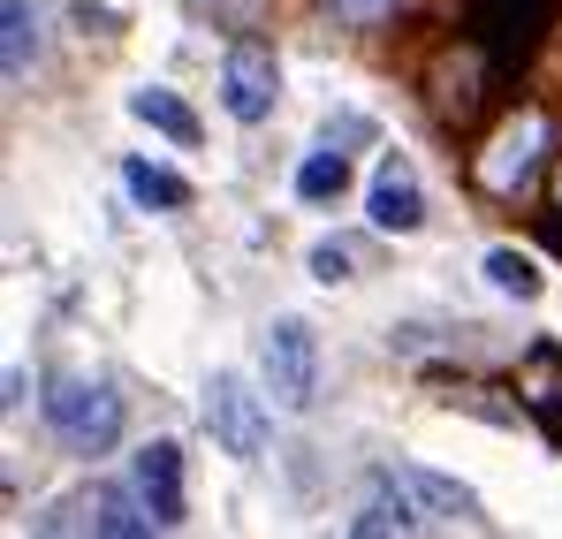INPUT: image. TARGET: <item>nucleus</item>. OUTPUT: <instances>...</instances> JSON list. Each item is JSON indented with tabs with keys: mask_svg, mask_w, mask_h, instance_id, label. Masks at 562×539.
I'll list each match as a JSON object with an SVG mask.
<instances>
[{
	"mask_svg": "<svg viewBox=\"0 0 562 539\" xmlns=\"http://www.w3.org/2000/svg\"><path fill=\"white\" fill-rule=\"evenodd\" d=\"M259 388L274 395V411H312L319 403V335L312 319L281 312L259 335Z\"/></svg>",
	"mask_w": 562,
	"mask_h": 539,
	"instance_id": "3",
	"label": "nucleus"
},
{
	"mask_svg": "<svg viewBox=\"0 0 562 539\" xmlns=\"http://www.w3.org/2000/svg\"><path fill=\"white\" fill-rule=\"evenodd\" d=\"M130 114H137L145 130H160L168 145H198V137H205V122H198L168 85H137V91H130Z\"/></svg>",
	"mask_w": 562,
	"mask_h": 539,
	"instance_id": "9",
	"label": "nucleus"
},
{
	"mask_svg": "<svg viewBox=\"0 0 562 539\" xmlns=\"http://www.w3.org/2000/svg\"><path fill=\"white\" fill-rule=\"evenodd\" d=\"M312 281H350V251L342 244H312Z\"/></svg>",
	"mask_w": 562,
	"mask_h": 539,
	"instance_id": "17",
	"label": "nucleus"
},
{
	"mask_svg": "<svg viewBox=\"0 0 562 539\" xmlns=\"http://www.w3.org/2000/svg\"><path fill=\"white\" fill-rule=\"evenodd\" d=\"M31 61H38V8L31 0H0V69H8V85H23Z\"/></svg>",
	"mask_w": 562,
	"mask_h": 539,
	"instance_id": "10",
	"label": "nucleus"
},
{
	"mask_svg": "<svg viewBox=\"0 0 562 539\" xmlns=\"http://www.w3.org/2000/svg\"><path fill=\"white\" fill-rule=\"evenodd\" d=\"M198 418L213 434V449L228 463H259L267 456V434H274V395L251 388L244 372H213L205 395H198Z\"/></svg>",
	"mask_w": 562,
	"mask_h": 539,
	"instance_id": "2",
	"label": "nucleus"
},
{
	"mask_svg": "<svg viewBox=\"0 0 562 539\" xmlns=\"http://www.w3.org/2000/svg\"><path fill=\"white\" fill-rule=\"evenodd\" d=\"M221 106H228V122H267L281 106V61L267 38H236L221 54Z\"/></svg>",
	"mask_w": 562,
	"mask_h": 539,
	"instance_id": "5",
	"label": "nucleus"
},
{
	"mask_svg": "<svg viewBox=\"0 0 562 539\" xmlns=\"http://www.w3.org/2000/svg\"><path fill=\"white\" fill-rule=\"evenodd\" d=\"M540 153H548V122H540V114H517V122L494 137V153L479 160V182H486L494 198H509V190H525V182H532Z\"/></svg>",
	"mask_w": 562,
	"mask_h": 539,
	"instance_id": "8",
	"label": "nucleus"
},
{
	"mask_svg": "<svg viewBox=\"0 0 562 539\" xmlns=\"http://www.w3.org/2000/svg\"><path fill=\"white\" fill-rule=\"evenodd\" d=\"M122 182H130V198H137V205H160V213H183V205H190V182L176 176V168L130 160V168H122Z\"/></svg>",
	"mask_w": 562,
	"mask_h": 539,
	"instance_id": "13",
	"label": "nucleus"
},
{
	"mask_svg": "<svg viewBox=\"0 0 562 539\" xmlns=\"http://www.w3.org/2000/svg\"><path fill=\"white\" fill-rule=\"evenodd\" d=\"M38 411H46V434L69 456H85V463L122 441V395L99 372H54L46 395H38Z\"/></svg>",
	"mask_w": 562,
	"mask_h": 539,
	"instance_id": "1",
	"label": "nucleus"
},
{
	"mask_svg": "<svg viewBox=\"0 0 562 539\" xmlns=\"http://www.w3.org/2000/svg\"><path fill=\"white\" fill-rule=\"evenodd\" d=\"M190 8H198V15H213V23H236V31H251L267 0H190Z\"/></svg>",
	"mask_w": 562,
	"mask_h": 539,
	"instance_id": "16",
	"label": "nucleus"
},
{
	"mask_svg": "<svg viewBox=\"0 0 562 539\" xmlns=\"http://www.w3.org/2000/svg\"><path fill=\"white\" fill-rule=\"evenodd\" d=\"M350 532H358V539H380V532H426V517H418V509H411V502H403V494L380 479V494L366 502V509H358V517H350Z\"/></svg>",
	"mask_w": 562,
	"mask_h": 539,
	"instance_id": "12",
	"label": "nucleus"
},
{
	"mask_svg": "<svg viewBox=\"0 0 562 539\" xmlns=\"http://www.w3.org/2000/svg\"><path fill=\"white\" fill-rule=\"evenodd\" d=\"M342 190H350V160H342L335 145L304 153V168H296V198H304V205H335Z\"/></svg>",
	"mask_w": 562,
	"mask_h": 539,
	"instance_id": "11",
	"label": "nucleus"
},
{
	"mask_svg": "<svg viewBox=\"0 0 562 539\" xmlns=\"http://www.w3.org/2000/svg\"><path fill=\"white\" fill-rule=\"evenodd\" d=\"M418 517H426V532H479L486 517H479V494L471 486H457L449 471H426V463H387L380 471Z\"/></svg>",
	"mask_w": 562,
	"mask_h": 539,
	"instance_id": "4",
	"label": "nucleus"
},
{
	"mask_svg": "<svg viewBox=\"0 0 562 539\" xmlns=\"http://www.w3.org/2000/svg\"><path fill=\"white\" fill-rule=\"evenodd\" d=\"M130 486H137V502L153 509V525H160V532H176V525H183L190 494H183V449H176V441H145V449L130 456Z\"/></svg>",
	"mask_w": 562,
	"mask_h": 539,
	"instance_id": "7",
	"label": "nucleus"
},
{
	"mask_svg": "<svg viewBox=\"0 0 562 539\" xmlns=\"http://www.w3.org/2000/svg\"><path fill=\"white\" fill-rule=\"evenodd\" d=\"M366 221L380 236H418L426 228V182H418V168L403 153H380L373 190H366Z\"/></svg>",
	"mask_w": 562,
	"mask_h": 539,
	"instance_id": "6",
	"label": "nucleus"
},
{
	"mask_svg": "<svg viewBox=\"0 0 562 539\" xmlns=\"http://www.w3.org/2000/svg\"><path fill=\"white\" fill-rule=\"evenodd\" d=\"M327 15H335V23H350V31H373V23L395 15V0H327Z\"/></svg>",
	"mask_w": 562,
	"mask_h": 539,
	"instance_id": "15",
	"label": "nucleus"
},
{
	"mask_svg": "<svg viewBox=\"0 0 562 539\" xmlns=\"http://www.w3.org/2000/svg\"><path fill=\"white\" fill-rule=\"evenodd\" d=\"M479 267H486V289H494V296H517V304H532V296H540V267H532L525 251H509V244H494Z\"/></svg>",
	"mask_w": 562,
	"mask_h": 539,
	"instance_id": "14",
	"label": "nucleus"
}]
</instances>
